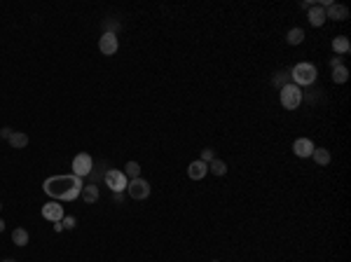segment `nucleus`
<instances>
[{
    "label": "nucleus",
    "instance_id": "1",
    "mask_svg": "<svg viewBox=\"0 0 351 262\" xmlns=\"http://www.w3.org/2000/svg\"><path fill=\"white\" fill-rule=\"evenodd\" d=\"M82 187H84L82 178L73 176V173H68V176H52L42 183V190L54 201H75L80 197V192H82Z\"/></svg>",
    "mask_w": 351,
    "mask_h": 262
},
{
    "label": "nucleus",
    "instance_id": "2",
    "mask_svg": "<svg viewBox=\"0 0 351 262\" xmlns=\"http://www.w3.org/2000/svg\"><path fill=\"white\" fill-rule=\"evenodd\" d=\"M288 75H290V80H293V85H298L300 89H302V87H309V85L316 82L319 70H316L314 63H295Z\"/></svg>",
    "mask_w": 351,
    "mask_h": 262
},
{
    "label": "nucleus",
    "instance_id": "3",
    "mask_svg": "<svg viewBox=\"0 0 351 262\" xmlns=\"http://www.w3.org/2000/svg\"><path fill=\"white\" fill-rule=\"evenodd\" d=\"M279 99H281V106L286 110H295V108H300V103H302V99H305V94H302V89H300L298 85L288 82V85L281 89Z\"/></svg>",
    "mask_w": 351,
    "mask_h": 262
},
{
    "label": "nucleus",
    "instance_id": "4",
    "mask_svg": "<svg viewBox=\"0 0 351 262\" xmlns=\"http://www.w3.org/2000/svg\"><path fill=\"white\" fill-rule=\"evenodd\" d=\"M103 183L110 187V192H127V185H129V178L124 176L122 171L117 169H108L106 176H103Z\"/></svg>",
    "mask_w": 351,
    "mask_h": 262
},
{
    "label": "nucleus",
    "instance_id": "5",
    "mask_svg": "<svg viewBox=\"0 0 351 262\" xmlns=\"http://www.w3.org/2000/svg\"><path fill=\"white\" fill-rule=\"evenodd\" d=\"M94 169V159L89 152H80L73 157V176L77 178H87Z\"/></svg>",
    "mask_w": 351,
    "mask_h": 262
},
{
    "label": "nucleus",
    "instance_id": "6",
    "mask_svg": "<svg viewBox=\"0 0 351 262\" xmlns=\"http://www.w3.org/2000/svg\"><path fill=\"white\" fill-rule=\"evenodd\" d=\"M127 194H129L131 199H136V201L148 199V197H150V183L143 180V178H134L129 185H127Z\"/></svg>",
    "mask_w": 351,
    "mask_h": 262
},
{
    "label": "nucleus",
    "instance_id": "7",
    "mask_svg": "<svg viewBox=\"0 0 351 262\" xmlns=\"http://www.w3.org/2000/svg\"><path fill=\"white\" fill-rule=\"evenodd\" d=\"M63 216H66V213H63V206L59 201H49V204L42 206V218L49 220V223H61Z\"/></svg>",
    "mask_w": 351,
    "mask_h": 262
},
{
    "label": "nucleus",
    "instance_id": "8",
    "mask_svg": "<svg viewBox=\"0 0 351 262\" xmlns=\"http://www.w3.org/2000/svg\"><path fill=\"white\" fill-rule=\"evenodd\" d=\"M99 49L101 54L106 56H113L117 49H120V42H117V35H110V33H103L99 40Z\"/></svg>",
    "mask_w": 351,
    "mask_h": 262
},
{
    "label": "nucleus",
    "instance_id": "9",
    "mask_svg": "<svg viewBox=\"0 0 351 262\" xmlns=\"http://www.w3.org/2000/svg\"><path fill=\"white\" fill-rule=\"evenodd\" d=\"M326 19H333V21H347V19H349V9H347V5L330 2L328 7H326Z\"/></svg>",
    "mask_w": 351,
    "mask_h": 262
},
{
    "label": "nucleus",
    "instance_id": "10",
    "mask_svg": "<svg viewBox=\"0 0 351 262\" xmlns=\"http://www.w3.org/2000/svg\"><path fill=\"white\" fill-rule=\"evenodd\" d=\"M314 147H316V145H314L309 138H298L295 143H293V154L300 157V159H305V157H312Z\"/></svg>",
    "mask_w": 351,
    "mask_h": 262
},
{
    "label": "nucleus",
    "instance_id": "11",
    "mask_svg": "<svg viewBox=\"0 0 351 262\" xmlns=\"http://www.w3.org/2000/svg\"><path fill=\"white\" fill-rule=\"evenodd\" d=\"M206 173H208V164L201 162V159H197V162H192L190 166H187V178H190V180H201Z\"/></svg>",
    "mask_w": 351,
    "mask_h": 262
},
{
    "label": "nucleus",
    "instance_id": "12",
    "mask_svg": "<svg viewBox=\"0 0 351 262\" xmlns=\"http://www.w3.org/2000/svg\"><path fill=\"white\" fill-rule=\"evenodd\" d=\"M307 16H309V23H312V26H323V23H326V7L314 5V7L307 12Z\"/></svg>",
    "mask_w": 351,
    "mask_h": 262
},
{
    "label": "nucleus",
    "instance_id": "13",
    "mask_svg": "<svg viewBox=\"0 0 351 262\" xmlns=\"http://www.w3.org/2000/svg\"><path fill=\"white\" fill-rule=\"evenodd\" d=\"M80 199L87 201V204H96V201H99V187L94 185V183L84 185V187H82V192H80Z\"/></svg>",
    "mask_w": 351,
    "mask_h": 262
},
{
    "label": "nucleus",
    "instance_id": "14",
    "mask_svg": "<svg viewBox=\"0 0 351 262\" xmlns=\"http://www.w3.org/2000/svg\"><path fill=\"white\" fill-rule=\"evenodd\" d=\"M333 49H335V54H349L351 52V42L347 35H337L333 40Z\"/></svg>",
    "mask_w": 351,
    "mask_h": 262
},
{
    "label": "nucleus",
    "instance_id": "15",
    "mask_svg": "<svg viewBox=\"0 0 351 262\" xmlns=\"http://www.w3.org/2000/svg\"><path fill=\"white\" fill-rule=\"evenodd\" d=\"M9 145L14 147V150L26 147V145H28V133H23V131H14V133L9 136Z\"/></svg>",
    "mask_w": 351,
    "mask_h": 262
},
{
    "label": "nucleus",
    "instance_id": "16",
    "mask_svg": "<svg viewBox=\"0 0 351 262\" xmlns=\"http://www.w3.org/2000/svg\"><path fill=\"white\" fill-rule=\"evenodd\" d=\"M312 157H314V162L319 164V166H328V164H330V152L326 150V147H314Z\"/></svg>",
    "mask_w": 351,
    "mask_h": 262
},
{
    "label": "nucleus",
    "instance_id": "17",
    "mask_svg": "<svg viewBox=\"0 0 351 262\" xmlns=\"http://www.w3.org/2000/svg\"><path fill=\"white\" fill-rule=\"evenodd\" d=\"M347 80H349V68H347V66L333 68V82H335V85H344Z\"/></svg>",
    "mask_w": 351,
    "mask_h": 262
},
{
    "label": "nucleus",
    "instance_id": "18",
    "mask_svg": "<svg viewBox=\"0 0 351 262\" xmlns=\"http://www.w3.org/2000/svg\"><path fill=\"white\" fill-rule=\"evenodd\" d=\"M122 173L129 178V180H134V178H141V164H138V162H127V164H124Z\"/></svg>",
    "mask_w": 351,
    "mask_h": 262
},
{
    "label": "nucleus",
    "instance_id": "19",
    "mask_svg": "<svg viewBox=\"0 0 351 262\" xmlns=\"http://www.w3.org/2000/svg\"><path fill=\"white\" fill-rule=\"evenodd\" d=\"M12 241H14V246H26L28 244V232L23 230V227H16L12 232Z\"/></svg>",
    "mask_w": 351,
    "mask_h": 262
},
{
    "label": "nucleus",
    "instance_id": "20",
    "mask_svg": "<svg viewBox=\"0 0 351 262\" xmlns=\"http://www.w3.org/2000/svg\"><path fill=\"white\" fill-rule=\"evenodd\" d=\"M208 171H211L213 176H225V173H227V164L222 162V159H218V157H215L213 162L208 164Z\"/></svg>",
    "mask_w": 351,
    "mask_h": 262
},
{
    "label": "nucleus",
    "instance_id": "21",
    "mask_svg": "<svg viewBox=\"0 0 351 262\" xmlns=\"http://www.w3.org/2000/svg\"><path fill=\"white\" fill-rule=\"evenodd\" d=\"M290 75L286 73V70H279V73H274V77H272V85L276 87V89H283V87L288 85Z\"/></svg>",
    "mask_w": 351,
    "mask_h": 262
},
{
    "label": "nucleus",
    "instance_id": "22",
    "mask_svg": "<svg viewBox=\"0 0 351 262\" xmlns=\"http://www.w3.org/2000/svg\"><path fill=\"white\" fill-rule=\"evenodd\" d=\"M286 40H288V45H300V42L305 40V31H302V28H290Z\"/></svg>",
    "mask_w": 351,
    "mask_h": 262
},
{
    "label": "nucleus",
    "instance_id": "23",
    "mask_svg": "<svg viewBox=\"0 0 351 262\" xmlns=\"http://www.w3.org/2000/svg\"><path fill=\"white\" fill-rule=\"evenodd\" d=\"M117 31H120V21H117V19H106V21H103V33L117 35Z\"/></svg>",
    "mask_w": 351,
    "mask_h": 262
},
{
    "label": "nucleus",
    "instance_id": "24",
    "mask_svg": "<svg viewBox=\"0 0 351 262\" xmlns=\"http://www.w3.org/2000/svg\"><path fill=\"white\" fill-rule=\"evenodd\" d=\"M61 225H63V230H75V227H77V220H75V216H63Z\"/></svg>",
    "mask_w": 351,
    "mask_h": 262
},
{
    "label": "nucleus",
    "instance_id": "25",
    "mask_svg": "<svg viewBox=\"0 0 351 262\" xmlns=\"http://www.w3.org/2000/svg\"><path fill=\"white\" fill-rule=\"evenodd\" d=\"M215 159V150H211V147H206V150H201V162L211 164Z\"/></svg>",
    "mask_w": 351,
    "mask_h": 262
},
{
    "label": "nucleus",
    "instance_id": "26",
    "mask_svg": "<svg viewBox=\"0 0 351 262\" xmlns=\"http://www.w3.org/2000/svg\"><path fill=\"white\" fill-rule=\"evenodd\" d=\"M12 133H14V131L9 129V127H5V129L0 131V140H2V138H7V140H9V136H12Z\"/></svg>",
    "mask_w": 351,
    "mask_h": 262
},
{
    "label": "nucleus",
    "instance_id": "27",
    "mask_svg": "<svg viewBox=\"0 0 351 262\" xmlns=\"http://www.w3.org/2000/svg\"><path fill=\"white\" fill-rule=\"evenodd\" d=\"M314 5H319V2H312V0H305V2H300V7L307 9V12H309V9H312Z\"/></svg>",
    "mask_w": 351,
    "mask_h": 262
},
{
    "label": "nucleus",
    "instance_id": "28",
    "mask_svg": "<svg viewBox=\"0 0 351 262\" xmlns=\"http://www.w3.org/2000/svg\"><path fill=\"white\" fill-rule=\"evenodd\" d=\"M337 66H342V56H335V59H330V68H337Z\"/></svg>",
    "mask_w": 351,
    "mask_h": 262
},
{
    "label": "nucleus",
    "instance_id": "29",
    "mask_svg": "<svg viewBox=\"0 0 351 262\" xmlns=\"http://www.w3.org/2000/svg\"><path fill=\"white\" fill-rule=\"evenodd\" d=\"M115 194V204H122L124 201V192H113Z\"/></svg>",
    "mask_w": 351,
    "mask_h": 262
},
{
    "label": "nucleus",
    "instance_id": "30",
    "mask_svg": "<svg viewBox=\"0 0 351 262\" xmlns=\"http://www.w3.org/2000/svg\"><path fill=\"white\" fill-rule=\"evenodd\" d=\"M5 230V223H2V218H0V232Z\"/></svg>",
    "mask_w": 351,
    "mask_h": 262
},
{
    "label": "nucleus",
    "instance_id": "31",
    "mask_svg": "<svg viewBox=\"0 0 351 262\" xmlns=\"http://www.w3.org/2000/svg\"><path fill=\"white\" fill-rule=\"evenodd\" d=\"M2 262H16V260H12V258H7V260H2Z\"/></svg>",
    "mask_w": 351,
    "mask_h": 262
},
{
    "label": "nucleus",
    "instance_id": "32",
    "mask_svg": "<svg viewBox=\"0 0 351 262\" xmlns=\"http://www.w3.org/2000/svg\"><path fill=\"white\" fill-rule=\"evenodd\" d=\"M0 208H2V204H0Z\"/></svg>",
    "mask_w": 351,
    "mask_h": 262
}]
</instances>
